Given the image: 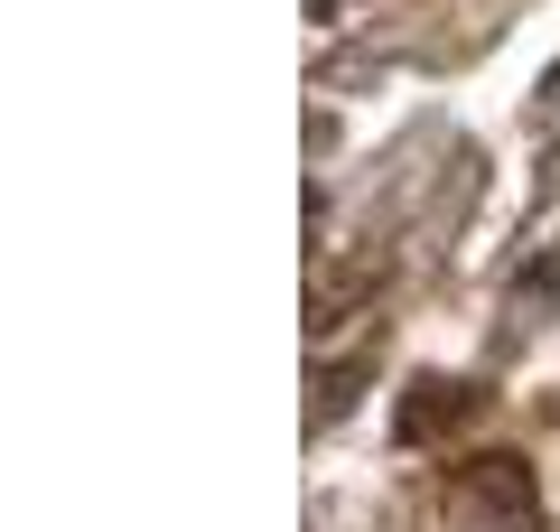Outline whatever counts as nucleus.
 Here are the masks:
<instances>
[{
	"label": "nucleus",
	"instance_id": "obj_1",
	"mask_svg": "<svg viewBox=\"0 0 560 532\" xmlns=\"http://www.w3.org/2000/svg\"><path fill=\"white\" fill-rule=\"evenodd\" d=\"M448 495H458L467 513L495 505V523H504V532H533V523H541V513H533V476H523V458H486V467H467Z\"/></svg>",
	"mask_w": 560,
	"mask_h": 532
},
{
	"label": "nucleus",
	"instance_id": "obj_2",
	"mask_svg": "<svg viewBox=\"0 0 560 532\" xmlns=\"http://www.w3.org/2000/svg\"><path fill=\"white\" fill-rule=\"evenodd\" d=\"M458 412H477L467 383H420V393L401 402V430H411V439H440V420H458Z\"/></svg>",
	"mask_w": 560,
	"mask_h": 532
}]
</instances>
